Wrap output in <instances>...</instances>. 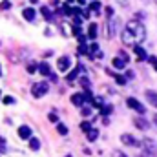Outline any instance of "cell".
Masks as SVG:
<instances>
[{
	"mask_svg": "<svg viewBox=\"0 0 157 157\" xmlns=\"http://www.w3.org/2000/svg\"><path fill=\"white\" fill-rule=\"evenodd\" d=\"M133 124H135L139 130H148V128H150L148 121H144V119H141V117H135V119H133Z\"/></svg>",
	"mask_w": 157,
	"mask_h": 157,
	"instance_id": "8fae6325",
	"label": "cell"
},
{
	"mask_svg": "<svg viewBox=\"0 0 157 157\" xmlns=\"http://www.w3.org/2000/svg\"><path fill=\"white\" fill-rule=\"evenodd\" d=\"M66 157H71V155H66Z\"/></svg>",
	"mask_w": 157,
	"mask_h": 157,
	"instance_id": "c3c4849f",
	"label": "cell"
},
{
	"mask_svg": "<svg viewBox=\"0 0 157 157\" xmlns=\"http://www.w3.org/2000/svg\"><path fill=\"white\" fill-rule=\"evenodd\" d=\"M82 95H84V99H86V101H90V102H91V99H93V95H91V91H90V90H86V91H84Z\"/></svg>",
	"mask_w": 157,
	"mask_h": 157,
	"instance_id": "1f68e13d",
	"label": "cell"
},
{
	"mask_svg": "<svg viewBox=\"0 0 157 157\" xmlns=\"http://www.w3.org/2000/svg\"><path fill=\"white\" fill-rule=\"evenodd\" d=\"M49 121H51V122H57V115H55V113H49Z\"/></svg>",
	"mask_w": 157,
	"mask_h": 157,
	"instance_id": "ab89813d",
	"label": "cell"
},
{
	"mask_svg": "<svg viewBox=\"0 0 157 157\" xmlns=\"http://www.w3.org/2000/svg\"><path fill=\"white\" fill-rule=\"evenodd\" d=\"M146 99H148V102H150L152 106H155L157 108V91L148 90V91H146Z\"/></svg>",
	"mask_w": 157,
	"mask_h": 157,
	"instance_id": "4fadbf2b",
	"label": "cell"
},
{
	"mask_svg": "<svg viewBox=\"0 0 157 157\" xmlns=\"http://www.w3.org/2000/svg\"><path fill=\"white\" fill-rule=\"evenodd\" d=\"M71 102H73L75 106H82V104L86 102V99H84L82 93H75V95H71Z\"/></svg>",
	"mask_w": 157,
	"mask_h": 157,
	"instance_id": "7c38bea8",
	"label": "cell"
},
{
	"mask_svg": "<svg viewBox=\"0 0 157 157\" xmlns=\"http://www.w3.org/2000/svg\"><path fill=\"white\" fill-rule=\"evenodd\" d=\"M13 102H15L13 97H4V104H13Z\"/></svg>",
	"mask_w": 157,
	"mask_h": 157,
	"instance_id": "e575fe53",
	"label": "cell"
},
{
	"mask_svg": "<svg viewBox=\"0 0 157 157\" xmlns=\"http://www.w3.org/2000/svg\"><path fill=\"white\" fill-rule=\"evenodd\" d=\"M91 106H95V108H99V110H101V108L104 106L102 97H93V99H91Z\"/></svg>",
	"mask_w": 157,
	"mask_h": 157,
	"instance_id": "ffe728a7",
	"label": "cell"
},
{
	"mask_svg": "<svg viewBox=\"0 0 157 157\" xmlns=\"http://www.w3.org/2000/svg\"><path fill=\"white\" fill-rule=\"evenodd\" d=\"M104 11H106V15H108V17H112V15H113V9H112V7H106Z\"/></svg>",
	"mask_w": 157,
	"mask_h": 157,
	"instance_id": "60d3db41",
	"label": "cell"
},
{
	"mask_svg": "<svg viewBox=\"0 0 157 157\" xmlns=\"http://www.w3.org/2000/svg\"><path fill=\"white\" fill-rule=\"evenodd\" d=\"M18 137L20 139H29L31 137V128L29 126H20L18 128Z\"/></svg>",
	"mask_w": 157,
	"mask_h": 157,
	"instance_id": "30bf717a",
	"label": "cell"
},
{
	"mask_svg": "<svg viewBox=\"0 0 157 157\" xmlns=\"http://www.w3.org/2000/svg\"><path fill=\"white\" fill-rule=\"evenodd\" d=\"M22 17H24L28 22H33V20H35V17H37V13H35V9H33V7H26V9L22 11Z\"/></svg>",
	"mask_w": 157,
	"mask_h": 157,
	"instance_id": "9c48e42d",
	"label": "cell"
},
{
	"mask_svg": "<svg viewBox=\"0 0 157 157\" xmlns=\"http://www.w3.org/2000/svg\"><path fill=\"white\" fill-rule=\"evenodd\" d=\"M126 104H128V108H132V110H135L137 113H144L146 110H144V106L137 101V99H133V97H128V101H126Z\"/></svg>",
	"mask_w": 157,
	"mask_h": 157,
	"instance_id": "277c9868",
	"label": "cell"
},
{
	"mask_svg": "<svg viewBox=\"0 0 157 157\" xmlns=\"http://www.w3.org/2000/svg\"><path fill=\"white\" fill-rule=\"evenodd\" d=\"M77 39H78V44H86V37H84V35H82V33H80V35H78Z\"/></svg>",
	"mask_w": 157,
	"mask_h": 157,
	"instance_id": "74e56055",
	"label": "cell"
},
{
	"mask_svg": "<svg viewBox=\"0 0 157 157\" xmlns=\"http://www.w3.org/2000/svg\"><path fill=\"white\" fill-rule=\"evenodd\" d=\"M90 57H91L93 60H99V59H102V57H104V53H102L101 49H97V51H93V53H91Z\"/></svg>",
	"mask_w": 157,
	"mask_h": 157,
	"instance_id": "4316f807",
	"label": "cell"
},
{
	"mask_svg": "<svg viewBox=\"0 0 157 157\" xmlns=\"http://www.w3.org/2000/svg\"><path fill=\"white\" fill-rule=\"evenodd\" d=\"M97 24H90V28H88V37L90 39H97Z\"/></svg>",
	"mask_w": 157,
	"mask_h": 157,
	"instance_id": "d6986e66",
	"label": "cell"
},
{
	"mask_svg": "<svg viewBox=\"0 0 157 157\" xmlns=\"http://www.w3.org/2000/svg\"><path fill=\"white\" fill-rule=\"evenodd\" d=\"M113 68H115V70H124V68H126V60H124L122 57H115V59H113Z\"/></svg>",
	"mask_w": 157,
	"mask_h": 157,
	"instance_id": "2e32d148",
	"label": "cell"
},
{
	"mask_svg": "<svg viewBox=\"0 0 157 157\" xmlns=\"http://www.w3.org/2000/svg\"><path fill=\"white\" fill-rule=\"evenodd\" d=\"M66 2H68V4H73V2H75V0H66Z\"/></svg>",
	"mask_w": 157,
	"mask_h": 157,
	"instance_id": "f6af8a7d",
	"label": "cell"
},
{
	"mask_svg": "<svg viewBox=\"0 0 157 157\" xmlns=\"http://www.w3.org/2000/svg\"><path fill=\"white\" fill-rule=\"evenodd\" d=\"M148 62H152V64H154V68L157 70V57H148Z\"/></svg>",
	"mask_w": 157,
	"mask_h": 157,
	"instance_id": "d590c367",
	"label": "cell"
},
{
	"mask_svg": "<svg viewBox=\"0 0 157 157\" xmlns=\"http://www.w3.org/2000/svg\"><path fill=\"white\" fill-rule=\"evenodd\" d=\"M133 53L137 55V60L139 62H143V60H148V55H146V51L137 44V46H133Z\"/></svg>",
	"mask_w": 157,
	"mask_h": 157,
	"instance_id": "ba28073f",
	"label": "cell"
},
{
	"mask_svg": "<svg viewBox=\"0 0 157 157\" xmlns=\"http://www.w3.org/2000/svg\"><path fill=\"white\" fill-rule=\"evenodd\" d=\"M80 130H82L84 133H88V132L91 130V122H90V121H84V122H80Z\"/></svg>",
	"mask_w": 157,
	"mask_h": 157,
	"instance_id": "cb8c5ba5",
	"label": "cell"
},
{
	"mask_svg": "<svg viewBox=\"0 0 157 157\" xmlns=\"http://www.w3.org/2000/svg\"><path fill=\"white\" fill-rule=\"evenodd\" d=\"M122 44L124 46H137V44H141L144 37H146V29H144V26L141 24V20H130L128 24H126V28H124V31H122Z\"/></svg>",
	"mask_w": 157,
	"mask_h": 157,
	"instance_id": "6da1fadb",
	"label": "cell"
},
{
	"mask_svg": "<svg viewBox=\"0 0 157 157\" xmlns=\"http://www.w3.org/2000/svg\"><path fill=\"white\" fill-rule=\"evenodd\" d=\"M126 78H133V71H126Z\"/></svg>",
	"mask_w": 157,
	"mask_h": 157,
	"instance_id": "7bdbcfd3",
	"label": "cell"
},
{
	"mask_svg": "<svg viewBox=\"0 0 157 157\" xmlns=\"http://www.w3.org/2000/svg\"><path fill=\"white\" fill-rule=\"evenodd\" d=\"M154 121H155V124H157V115H155V117H154Z\"/></svg>",
	"mask_w": 157,
	"mask_h": 157,
	"instance_id": "7dc6e473",
	"label": "cell"
},
{
	"mask_svg": "<svg viewBox=\"0 0 157 157\" xmlns=\"http://www.w3.org/2000/svg\"><path fill=\"white\" fill-rule=\"evenodd\" d=\"M121 141H122L124 144H132V146H137V141H135L132 135H128V133H122V135H121Z\"/></svg>",
	"mask_w": 157,
	"mask_h": 157,
	"instance_id": "9a60e30c",
	"label": "cell"
},
{
	"mask_svg": "<svg viewBox=\"0 0 157 157\" xmlns=\"http://www.w3.org/2000/svg\"><path fill=\"white\" fill-rule=\"evenodd\" d=\"M60 29H62V35L64 37H70L71 35V26L68 22H60Z\"/></svg>",
	"mask_w": 157,
	"mask_h": 157,
	"instance_id": "e0dca14e",
	"label": "cell"
},
{
	"mask_svg": "<svg viewBox=\"0 0 157 157\" xmlns=\"http://www.w3.org/2000/svg\"><path fill=\"white\" fill-rule=\"evenodd\" d=\"M57 132H59L60 135H66V133H68V128H66L64 124H60V122H59V124H57Z\"/></svg>",
	"mask_w": 157,
	"mask_h": 157,
	"instance_id": "83f0119b",
	"label": "cell"
},
{
	"mask_svg": "<svg viewBox=\"0 0 157 157\" xmlns=\"http://www.w3.org/2000/svg\"><path fill=\"white\" fill-rule=\"evenodd\" d=\"M80 70H82V66L78 64V68H77V70H73V71H71V73L68 75V82H73V80L77 78V75H78V71H80Z\"/></svg>",
	"mask_w": 157,
	"mask_h": 157,
	"instance_id": "603a6c76",
	"label": "cell"
},
{
	"mask_svg": "<svg viewBox=\"0 0 157 157\" xmlns=\"http://www.w3.org/2000/svg\"><path fill=\"white\" fill-rule=\"evenodd\" d=\"M0 73H2V71H0Z\"/></svg>",
	"mask_w": 157,
	"mask_h": 157,
	"instance_id": "681fc988",
	"label": "cell"
},
{
	"mask_svg": "<svg viewBox=\"0 0 157 157\" xmlns=\"http://www.w3.org/2000/svg\"><path fill=\"white\" fill-rule=\"evenodd\" d=\"M40 13H42V17H44L48 22H53V20H55V18H53V13L49 11V7H46V6H44V7H40Z\"/></svg>",
	"mask_w": 157,
	"mask_h": 157,
	"instance_id": "5bb4252c",
	"label": "cell"
},
{
	"mask_svg": "<svg viewBox=\"0 0 157 157\" xmlns=\"http://www.w3.org/2000/svg\"><path fill=\"white\" fill-rule=\"evenodd\" d=\"M113 77H115V82H117V84H121V86H124V84H126V80H128V78L122 77V75H113Z\"/></svg>",
	"mask_w": 157,
	"mask_h": 157,
	"instance_id": "f1b7e54d",
	"label": "cell"
},
{
	"mask_svg": "<svg viewBox=\"0 0 157 157\" xmlns=\"http://www.w3.org/2000/svg\"><path fill=\"white\" fill-rule=\"evenodd\" d=\"M29 2H33V4H37V2H39V0H29Z\"/></svg>",
	"mask_w": 157,
	"mask_h": 157,
	"instance_id": "bcb514c9",
	"label": "cell"
},
{
	"mask_svg": "<svg viewBox=\"0 0 157 157\" xmlns=\"http://www.w3.org/2000/svg\"><path fill=\"white\" fill-rule=\"evenodd\" d=\"M7 148H6V139L4 137H0V152H6Z\"/></svg>",
	"mask_w": 157,
	"mask_h": 157,
	"instance_id": "d6a6232c",
	"label": "cell"
},
{
	"mask_svg": "<svg viewBox=\"0 0 157 157\" xmlns=\"http://www.w3.org/2000/svg\"><path fill=\"white\" fill-rule=\"evenodd\" d=\"M37 70L40 71V75H46V77H49V73H51V71H49V66H48V62H42Z\"/></svg>",
	"mask_w": 157,
	"mask_h": 157,
	"instance_id": "ac0fdd59",
	"label": "cell"
},
{
	"mask_svg": "<svg viewBox=\"0 0 157 157\" xmlns=\"http://www.w3.org/2000/svg\"><path fill=\"white\" fill-rule=\"evenodd\" d=\"M78 53H80V55H90L88 46H86V44H78Z\"/></svg>",
	"mask_w": 157,
	"mask_h": 157,
	"instance_id": "484cf974",
	"label": "cell"
},
{
	"mask_svg": "<svg viewBox=\"0 0 157 157\" xmlns=\"http://www.w3.org/2000/svg\"><path fill=\"white\" fill-rule=\"evenodd\" d=\"M9 7H11V2H9V0H4V2L0 4V9H2V11H7Z\"/></svg>",
	"mask_w": 157,
	"mask_h": 157,
	"instance_id": "f546056e",
	"label": "cell"
},
{
	"mask_svg": "<svg viewBox=\"0 0 157 157\" xmlns=\"http://www.w3.org/2000/svg\"><path fill=\"white\" fill-rule=\"evenodd\" d=\"M70 66H71L70 57H60V59L57 60V68H59L60 71H68V70H70Z\"/></svg>",
	"mask_w": 157,
	"mask_h": 157,
	"instance_id": "8992f818",
	"label": "cell"
},
{
	"mask_svg": "<svg viewBox=\"0 0 157 157\" xmlns=\"http://www.w3.org/2000/svg\"><path fill=\"white\" fill-rule=\"evenodd\" d=\"M99 13H101V2L93 0V2H90V6L84 11V18H90L91 15H99Z\"/></svg>",
	"mask_w": 157,
	"mask_h": 157,
	"instance_id": "3957f363",
	"label": "cell"
},
{
	"mask_svg": "<svg viewBox=\"0 0 157 157\" xmlns=\"http://www.w3.org/2000/svg\"><path fill=\"white\" fill-rule=\"evenodd\" d=\"M143 146H144V150H146L150 155L157 157V144L152 141V139H144V141H143Z\"/></svg>",
	"mask_w": 157,
	"mask_h": 157,
	"instance_id": "5b68a950",
	"label": "cell"
},
{
	"mask_svg": "<svg viewBox=\"0 0 157 157\" xmlns=\"http://www.w3.org/2000/svg\"><path fill=\"white\" fill-rule=\"evenodd\" d=\"M106 29H108L106 37H113V35H115V31H117V20H113V17L108 18V26H106Z\"/></svg>",
	"mask_w": 157,
	"mask_h": 157,
	"instance_id": "52a82bcc",
	"label": "cell"
},
{
	"mask_svg": "<svg viewBox=\"0 0 157 157\" xmlns=\"http://www.w3.org/2000/svg\"><path fill=\"white\" fill-rule=\"evenodd\" d=\"M115 2H119V6H122V7L128 6V0H115Z\"/></svg>",
	"mask_w": 157,
	"mask_h": 157,
	"instance_id": "f35d334b",
	"label": "cell"
},
{
	"mask_svg": "<svg viewBox=\"0 0 157 157\" xmlns=\"http://www.w3.org/2000/svg\"><path fill=\"white\" fill-rule=\"evenodd\" d=\"M80 112H82V115H84V117H88V115L91 113V110H90V108H82Z\"/></svg>",
	"mask_w": 157,
	"mask_h": 157,
	"instance_id": "8d00e7d4",
	"label": "cell"
},
{
	"mask_svg": "<svg viewBox=\"0 0 157 157\" xmlns=\"http://www.w3.org/2000/svg\"><path fill=\"white\" fill-rule=\"evenodd\" d=\"M113 157H126L122 152H113Z\"/></svg>",
	"mask_w": 157,
	"mask_h": 157,
	"instance_id": "b9f144b4",
	"label": "cell"
},
{
	"mask_svg": "<svg viewBox=\"0 0 157 157\" xmlns=\"http://www.w3.org/2000/svg\"><path fill=\"white\" fill-rule=\"evenodd\" d=\"M97 137H99V130H95V128H91V130L88 132V139H90V141H95Z\"/></svg>",
	"mask_w": 157,
	"mask_h": 157,
	"instance_id": "d4e9b609",
	"label": "cell"
},
{
	"mask_svg": "<svg viewBox=\"0 0 157 157\" xmlns=\"http://www.w3.org/2000/svg\"><path fill=\"white\" fill-rule=\"evenodd\" d=\"M80 84H82L84 88H90V80H88L86 77H82V78H80Z\"/></svg>",
	"mask_w": 157,
	"mask_h": 157,
	"instance_id": "836d02e7",
	"label": "cell"
},
{
	"mask_svg": "<svg viewBox=\"0 0 157 157\" xmlns=\"http://www.w3.org/2000/svg\"><path fill=\"white\" fill-rule=\"evenodd\" d=\"M48 90H49V86H48V82H35L33 84V88H31V93H33V97H44L46 93H48Z\"/></svg>",
	"mask_w": 157,
	"mask_h": 157,
	"instance_id": "7a4b0ae2",
	"label": "cell"
},
{
	"mask_svg": "<svg viewBox=\"0 0 157 157\" xmlns=\"http://www.w3.org/2000/svg\"><path fill=\"white\" fill-rule=\"evenodd\" d=\"M29 148L37 152V150L40 148V141L39 139H35V137H29Z\"/></svg>",
	"mask_w": 157,
	"mask_h": 157,
	"instance_id": "44dd1931",
	"label": "cell"
},
{
	"mask_svg": "<svg viewBox=\"0 0 157 157\" xmlns=\"http://www.w3.org/2000/svg\"><path fill=\"white\" fill-rule=\"evenodd\" d=\"M28 71H29V73H35V71H37V64H35V62H29V64H28Z\"/></svg>",
	"mask_w": 157,
	"mask_h": 157,
	"instance_id": "4dcf8cb0",
	"label": "cell"
},
{
	"mask_svg": "<svg viewBox=\"0 0 157 157\" xmlns=\"http://www.w3.org/2000/svg\"><path fill=\"white\" fill-rule=\"evenodd\" d=\"M112 112H113V106H110V104H104V106L101 108V115H102V117H106V115H110Z\"/></svg>",
	"mask_w": 157,
	"mask_h": 157,
	"instance_id": "7402d4cb",
	"label": "cell"
},
{
	"mask_svg": "<svg viewBox=\"0 0 157 157\" xmlns=\"http://www.w3.org/2000/svg\"><path fill=\"white\" fill-rule=\"evenodd\" d=\"M75 2H78V6H86V0H75Z\"/></svg>",
	"mask_w": 157,
	"mask_h": 157,
	"instance_id": "ee69618b",
	"label": "cell"
}]
</instances>
